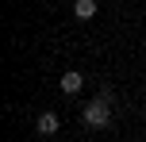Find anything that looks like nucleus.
Segmentation results:
<instances>
[{"mask_svg":"<svg viewBox=\"0 0 146 142\" xmlns=\"http://www.w3.org/2000/svg\"><path fill=\"white\" fill-rule=\"evenodd\" d=\"M73 15H77L81 23H88L96 15V0H77V4H73Z\"/></svg>","mask_w":146,"mask_h":142,"instance_id":"20e7f679","label":"nucleus"},{"mask_svg":"<svg viewBox=\"0 0 146 142\" xmlns=\"http://www.w3.org/2000/svg\"><path fill=\"white\" fill-rule=\"evenodd\" d=\"M81 89H85V73H77V69H66V73H62V92H66V96H77Z\"/></svg>","mask_w":146,"mask_h":142,"instance_id":"f03ea898","label":"nucleus"},{"mask_svg":"<svg viewBox=\"0 0 146 142\" xmlns=\"http://www.w3.org/2000/svg\"><path fill=\"white\" fill-rule=\"evenodd\" d=\"M58 127H62L58 112H42V115L35 119V131H38V135H58Z\"/></svg>","mask_w":146,"mask_h":142,"instance_id":"7ed1b4c3","label":"nucleus"},{"mask_svg":"<svg viewBox=\"0 0 146 142\" xmlns=\"http://www.w3.org/2000/svg\"><path fill=\"white\" fill-rule=\"evenodd\" d=\"M81 123L92 131H108L111 127V92H100L96 100H88L81 108Z\"/></svg>","mask_w":146,"mask_h":142,"instance_id":"f257e3e1","label":"nucleus"}]
</instances>
